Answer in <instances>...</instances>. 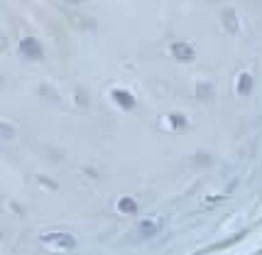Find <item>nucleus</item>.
Returning <instances> with one entry per match:
<instances>
[{
    "mask_svg": "<svg viewBox=\"0 0 262 255\" xmlns=\"http://www.w3.org/2000/svg\"><path fill=\"white\" fill-rule=\"evenodd\" d=\"M17 52L27 61H42L45 59V47L39 45V39H34V37H23L20 45H17Z\"/></svg>",
    "mask_w": 262,
    "mask_h": 255,
    "instance_id": "obj_1",
    "label": "nucleus"
},
{
    "mask_svg": "<svg viewBox=\"0 0 262 255\" xmlns=\"http://www.w3.org/2000/svg\"><path fill=\"white\" fill-rule=\"evenodd\" d=\"M42 243L49 245V248H59V250H71L76 245V238L69 236V233H45Z\"/></svg>",
    "mask_w": 262,
    "mask_h": 255,
    "instance_id": "obj_2",
    "label": "nucleus"
},
{
    "mask_svg": "<svg viewBox=\"0 0 262 255\" xmlns=\"http://www.w3.org/2000/svg\"><path fill=\"white\" fill-rule=\"evenodd\" d=\"M171 54H174V59H179V61H194L196 57V52H194V47L191 45H186V42H174L171 45Z\"/></svg>",
    "mask_w": 262,
    "mask_h": 255,
    "instance_id": "obj_3",
    "label": "nucleus"
},
{
    "mask_svg": "<svg viewBox=\"0 0 262 255\" xmlns=\"http://www.w3.org/2000/svg\"><path fill=\"white\" fill-rule=\"evenodd\" d=\"M113 101L120 105V108H125V111H133V108H135V98L127 91H123V89H115L113 91Z\"/></svg>",
    "mask_w": 262,
    "mask_h": 255,
    "instance_id": "obj_4",
    "label": "nucleus"
},
{
    "mask_svg": "<svg viewBox=\"0 0 262 255\" xmlns=\"http://www.w3.org/2000/svg\"><path fill=\"white\" fill-rule=\"evenodd\" d=\"M118 209L123 211V214H127V216H135L137 214V201L130 197H123L120 201H118Z\"/></svg>",
    "mask_w": 262,
    "mask_h": 255,
    "instance_id": "obj_5",
    "label": "nucleus"
},
{
    "mask_svg": "<svg viewBox=\"0 0 262 255\" xmlns=\"http://www.w3.org/2000/svg\"><path fill=\"white\" fill-rule=\"evenodd\" d=\"M250 91H252V76L245 71V74H240V79H238V93L240 96H248Z\"/></svg>",
    "mask_w": 262,
    "mask_h": 255,
    "instance_id": "obj_6",
    "label": "nucleus"
},
{
    "mask_svg": "<svg viewBox=\"0 0 262 255\" xmlns=\"http://www.w3.org/2000/svg\"><path fill=\"white\" fill-rule=\"evenodd\" d=\"M140 233L149 238V236H155L157 233V223H152V221H145V223H140Z\"/></svg>",
    "mask_w": 262,
    "mask_h": 255,
    "instance_id": "obj_7",
    "label": "nucleus"
},
{
    "mask_svg": "<svg viewBox=\"0 0 262 255\" xmlns=\"http://www.w3.org/2000/svg\"><path fill=\"white\" fill-rule=\"evenodd\" d=\"M223 20H226V27H228L230 32H235V27H238V23H235V15L230 10H226L223 12Z\"/></svg>",
    "mask_w": 262,
    "mask_h": 255,
    "instance_id": "obj_8",
    "label": "nucleus"
},
{
    "mask_svg": "<svg viewBox=\"0 0 262 255\" xmlns=\"http://www.w3.org/2000/svg\"><path fill=\"white\" fill-rule=\"evenodd\" d=\"M0 138H3V140H12V138H15V128L0 123Z\"/></svg>",
    "mask_w": 262,
    "mask_h": 255,
    "instance_id": "obj_9",
    "label": "nucleus"
},
{
    "mask_svg": "<svg viewBox=\"0 0 262 255\" xmlns=\"http://www.w3.org/2000/svg\"><path fill=\"white\" fill-rule=\"evenodd\" d=\"M169 123H171V128H186V118L179 116V113H177V116L171 113V116H169Z\"/></svg>",
    "mask_w": 262,
    "mask_h": 255,
    "instance_id": "obj_10",
    "label": "nucleus"
},
{
    "mask_svg": "<svg viewBox=\"0 0 262 255\" xmlns=\"http://www.w3.org/2000/svg\"><path fill=\"white\" fill-rule=\"evenodd\" d=\"M208 93H211V86H201V89H199V96H201V98H208Z\"/></svg>",
    "mask_w": 262,
    "mask_h": 255,
    "instance_id": "obj_11",
    "label": "nucleus"
},
{
    "mask_svg": "<svg viewBox=\"0 0 262 255\" xmlns=\"http://www.w3.org/2000/svg\"><path fill=\"white\" fill-rule=\"evenodd\" d=\"M61 3H69V5H79V3H83V0H61Z\"/></svg>",
    "mask_w": 262,
    "mask_h": 255,
    "instance_id": "obj_12",
    "label": "nucleus"
},
{
    "mask_svg": "<svg viewBox=\"0 0 262 255\" xmlns=\"http://www.w3.org/2000/svg\"><path fill=\"white\" fill-rule=\"evenodd\" d=\"M0 81H3V79H0Z\"/></svg>",
    "mask_w": 262,
    "mask_h": 255,
    "instance_id": "obj_13",
    "label": "nucleus"
}]
</instances>
